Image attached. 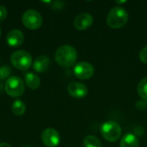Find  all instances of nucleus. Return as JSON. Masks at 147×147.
<instances>
[{
	"instance_id": "f257e3e1",
	"label": "nucleus",
	"mask_w": 147,
	"mask_h": 147,
	"mask_svg": "<svg viewBox=\"0 0 147 147\" xmlns=\"http://www.w3.org/2000/svg\"><path fill=\"white\" fill-rule=\"evenodd\" d=\"M78 59L76 49L70 45L59 47L55 53V60L62 67H71Z\"/></svg>"
},
{
	"instance_id": "f03ea898",
	"label": "nucleus",
	"mask_w": 147,
	"mask_h": 147,
	"mask_svg": "<svg viewBox=\"0 0 147 147\" xmlns=\"http://www.w3.org/2000/svg\"><path fill=\"white\" fill-rule=\"evenodd\" d=\"M128 21L127 11L121 6H115L110 9L107 16L108 25L114 29L124 27Z\"/></svg>"
},
{
	"instance_id": "7ed1b4c3",
	"label": "nucleus",
	"mask_w": 147,
	"mask_h": 147,
	"mask_svg": "<svg viewBox=\"0 0 147 147\" xmlns=\"http://www.w3.org/2000/svg\"><path fill=\"white\" fill-rule=\"evenodd\" d=\"M101 134L106 140L115 142L121 138V127L118 122L115 121H108L101 126Z\"/></svg>"
},
{
	"instance_id": "20e7f679",
	"label": "nucleus",
	"mask_w": 147,
	"mask_h": 147,
	"mask_svg": "<svg viewBox=\"0 0 147 147\" xmlns=\"http://www.w3.org/2000/svg\"><path fill=\"white\" fill-rule=\"evenodd\" d=\"M10 62L13 66L21 71L28 70L32 65V57L30 53L24 50L14 52L10 56Z\"/></svg>"
},
{
	"instance_id": "39448f33",
	"label": "nucleus",
	"mask_w": 147,
	"mask_h": 147,
	"mask_svg": "<svg viewBox=\"0 0 147 147\" xmlns=\"http://www.w3.org/2000/svg\"><path fill=\"white\" fill-rule=\"evenodd\" d=\"M5 92L10 97H18L24 93L25 83L17 76L9 77L5 83Z\"/></svg>"
},
{
	"instance_id": "423d86ee",
	"label": "nucleus",
	"mask_w": 147,
	"mask_h": 147,
	"mask_svg": "<svg viewBox=\"0 0 147 147\" xmlns=\"http://www.w3.org/2000/svg\"><path fill=\"white\" fill-rule=\"evenodd\" d=\"M23 25L31 30H35L40 28L42 24V17L40 14L34 9L26 10L22 17Z\"/></svg>"
},
{
	"instance_id": "0eeeda50",
	"label": "nucleus",
	"mask_w": 147,
	"mask_h": 147,
	"mask_svg": "<svg viewBox=\"0 0 147 147\" xmlns=\"http://www.w3.org/2000/svg\"><path fill=\"white\" fill-rule=\"evenodd\" d=\"M73 72L74 75L79 79H89L94 74V67L91 64L82 61L75 65Z\"/></svg>"
},
{
	"instance_id": "6e6552de",
	"label": "nucleus",
	"mask_w": 147,
	"mask_h": 147,
	"mask_svg": "<svg viewBox=\"0 0 147 147\" xmlns=\"http://www.w3.org/2000/svg\"><path fill=\"white\" fill-rule=\"evenodd\" d=\"M41 140L47 147H56L60 142V135L54 128H47L41 134Z\"/></svg>"
},
{
	"instance_id": "1a4fd4ad",
	"label": "nucleus",
	"mask_w": 147,
	"mask_h": 147,
	"mask_svg": "<svg viewBox=\"0 0 147 147\" xmlns=\"http://www.w3.org/2000/svg\"><path fill=\"white\" fill-rule=\"evenodd\" d=\"M93 16L90 13H81L78 15L73 22L74 27L78 30H85L93 23Z\"/></svg>"
},
{
	"instance_id": "9d476101",
	"label": "nucleus",
	"mask_w": 147,
	"mask_h": 147,
	"mask_svg": "<svg viewBox=\"0 0 147 147\" xmlns=\"http://www.w3.org/2000/svg\"><path fill=\"white\" fill-rule=\"evenodd\" d=\"M67 90L69 95L74 98H84L88 94L87 87L84 84L78 82L71 83L68 85Z\"/></svg>"
},
{
	"instance_id": "9b49d317",
	"label": "nucleus",
	"mask_w": 147,
	"mask_h": 147,
	"mask_svg": "<svg viewBox=\"0 0 147 147\" xmlns=\"http://www.w3.org/2000/svg\"><path fill=\"white\" fill-rule=\"evenodd\" d=\"M24 40V34L21 30L13 29L9 31L6 36V42L9 47H20Z\"/></svg>"
},
{
	"instance_id": "f8f14e48",
	"label": "nucleus",
	"mask_w": 147,
	"mask_h": 147,
	"mask_svg": "<svg viewBox=\"0 0 147 147\" xmlns=\"http://www.w3.org/2000/svg\"><path fill=\"white\" fill-rule=\"evenodd\" d=\"M50 65V59L47 56L41 55L36 58L33 64V68L37 72L46 71Z\"/></svg>"
},
{
	"instance_id": "ddd939ff",
	"label": "nucleus",
	"mask_w": 147,
	"mask_h": 147,
	"mask_svg": "<svg viewBox=\"0 0 147 147\" xmlns=\"http://www.w3.org/2000/svg\"><path fill=\"white\" fill-rule=\"evenodd\" d=\"M24 83L31 90H37L40 86V79L34 72H28L25 75Z\"/></svg>"
},
{
	"instance_id": "4468645a",
	"label": "nucleus",
	"mask_w": 147,
	"mask_h": 147,
	"mask_svg": "<svg viewBox=\"0 0 147 147\" xmlns=\"http://www.w3.org/2000/svg\"><path fill=\"white\" fill-rule=\"evenodd\" d=\"M120 147H140V142L134 134H127L121 138Z\"/></svg>"
},
{
	"instance_id": "2eb2a0df",
	"label": "nucleus",
	"mask_w": 147,
	"mask_h": 147,
	"mask_svg": "<svg viewBox=\"0 0 147 147\" xmlns=\"http://www.w3.org/2000/svg\"><path fill=\"white\" fill-rule=\"evenodd\" d=\"M84 147H102V144L98 138L93 135H88L83 142Z\"/></svg>"
},
{
	"instance_id": "dca6fc26",
	"label": "nucleus",
	"mask_w": 147,
	"mask_h": 147,
	"mask_svg": "<svg viewBox=\"0 0 147 147\" xmlns=\"http://www.w3.org/2000/svg\"><path fill=\"white\" fill-rule=\"evenodd\" d=\"M11 110L13 114H15L16 115H18V116L22 115L26 111V105L22 101L16 100L13 102L11 106Z\"/></svg>"
},
{
	"instance_id": "f3484780",
	"label": "nucleus",
	"mask_w": 147,
	"mask_h": 147,
	"mask_svg": "<svg viewBox=\"0 0 147 147\" xmlns=\"http://www.w3.org/2000/svg\"><path fill=\"white\" fill-rule=\"evenodd\" d=\"M138 93L140 96L147 102V78H143L138 85Z\"/></svg>"
},
{
	"instance_id": "a211bd4d",
	"label": "nucleus",
	"mask_w": 147,
	"mask_h": 147,
	"mask_svg": "<svg viewBox=\"0 0 147 147\" xmlns=\"http://www.w3.org/2000/svg\"><path fill=\"white\" fill-rule=\"evenodd\" d=\"M11 74V69L8 65H3L0 67V80L8 79Z\"/></svg>"
},
{
	"instance_id": "6ab92c4d",
	"label": "nucleus",
	"mask_w": 147,
	"mask_h": 147,
	"mask_svg": "<svg viewBox=\"0 0 147 147\" xmlns=\"http://www.w3.org/2000/svg\"><path fill=\"white\" fill-rule=\"evenodd\" d=\"M140 59L141 62L147 65V46L142 48V50L140 53Z\"/></svg>"
},
{
	"instance_id": "aec40b11",
	"label": "nucleus",
	"mask_w": 147,
	"mask_h": 147,
	"mask_svg": "<svg viewBox=\"0 0 147 147\" xmlns=\"http://www.w3.org/2000/svg\"><path fill=\"white\" fill-rule=\"evenodd\" d=\"M7 16V9L3 5H0V22L3 21Z\"/></svg>"
},
{
	"instance_id": "412c9836",
	"label": "nucleus",
	"mask_w": 147,
	"mask_h": 147,
	"mask_svg": "<svg viewBox=\"0 0 147 147\" xmlns=\"http://www.w3.org/2000/svg\"><path fill=\"white\" fill-rule=\"evenodd\" d=\"M0 147H11V146H10L9 143L2 142V143H0Z\"/></svg>"
},
{
	"instance_id": "4be33fe9",
	"label": "nucleus",
	"mask_w": 147,
	"mask_h": 147,
	"mask_svg": "<svg viewBox=\"0 0 147 147\" xmlns=\"http://www.w3.org/2000/svg\"><path fill=\"white\" fill-rule=\"evenodd\" d=\"M0 36H1V28H0Z\"/></svg>"
},
{
	"instance_id": "5701e85b",
	"label": "nucleus",
	"mask_w": 147,
	"mask_h": 147,
	"mask_svg": "<svg viewBox=\"0 0 147 147\" xmlns=\"http://www.w3.org/2000/svg\"><path fill=\"white\" fill-rule=\"evenodd\" d=\"M27 147H29V146H27Z\"/></svg>"
}]
</instances>
